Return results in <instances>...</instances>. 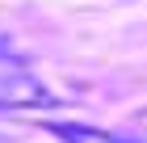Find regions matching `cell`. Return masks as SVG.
<instances>
[{"mask_svg":"<svg viewBox=\"0 0 147 143\" xmlns=\"http://www.w3.org/2000/svg\"><path fill=\"white\" fill-rule=\"evenodd\" d=\"M51 105H59V97H51V88L17 55L0 59V110H51Z\"/></svg>","mask_w":147,"mask_h":143,"instance_id":"cell-1","label":"cell"},{"mask_svg":"<svg viewBox=\"0 0 147 143\" xmlns=\"http://www.w3.org/2000/svg\"><path fill=\"white\" fill-rule=\"evenodd\" d=\"M46 131H55L59 139H67V143H113V135H97L88 126H46Z\"/></svg>","mask_w":147,"mask_h":143,"instance_id":"cell-2","label":"cell"},{"mask_svg":"<svg viewBox=\"0 0 147 143\" xmlns=\"http://www.w3.org/2000/svg\"><path fill=\"white\" fill-rule=\"evenodd\" d=\"M135 131L147 139V110H139V114H135Z\"/></svg>","mask_w":147,"mask_h":143,"instance_id":"cell-3","label":"cell"},{"mask_svg":"<svg viewBox=\"0 0 147 143\" xmlns=\"http://www.w3.org/2000/svg\"><path fill=\"white\" fill-rule=\"evenodd\" d=\"M4 55H13V46H9V38L0 34V59H4Z\"/></svg>","mask_w":147,"mask_h":143,"instance_id":"cell-4","label":"cell"},{"mask_svg":"<svg viewBox=\"0 0 147 143\" xmlns=\"http://www.w3.org/2000/svg\"><path fill=\"white\" fill-rule=\"evenodd\" d=\"M113 143H139V139H118V135H113Z\"/></svg>","mask_w":147,"mask_h":143,"instance_id":"cell-5","label":"cell"},{"mask_svg":"<svg viewBox=\"0 0 147 143\" xmlns=\"http://www.w3.org/2000/svg\"><path fill=\"white\" fill-rule=\"evenodd\" d=\"M0 143H13V139H9V135H4V131H0Z\"/></svg>","mask_w":147,"mask_h":143,"instance_id":"cell-6","label":"cell"}]
</instances>
